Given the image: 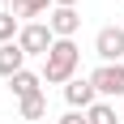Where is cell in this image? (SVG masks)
Masks as SVG:
<instances>
[{"label": "cell", "mask_w": 124, "mask_h": 124, "mask_svg": "<svg viewBox=\"0 0 124 124\" xmlns=\"http://www.w3.org/2000/svg\"><path fill=\"white\" fill-rule=\"evenodd\" d=\"M17 111H22V120H43V116H47V94H30V99H22Z\"/></svg>", "instance_id": "30bf717a"}, {"label": "cell", "mask_w": 124, "mask_h": 124, "mask_svg": "<svg viewBox=\"0 0 124 124\" xmlns=\"http://www.w3.org/2000/svg\"><path fill=\"white\" fill-rule=\"evenodd\" d=\"M94 56H99V64H124V30L120 26H103L94 34Z\"/></svg>", "instance_id": "3957f363"}, {"label": "cell", "mask_w": 124, "mask_h": 124, "mask_svg": "<svg viewBox=\"0 0 124 124\" xmlns=\"http://www.w3.org/2000/svg\"><path fill=\"white\" fill-rule=\"evenodd\" d=\"M51 4H56V9H77L81 0H51Z\"/></svg>", "instance_id": "5bb4252c"}, {"label": "cell", "mask_w": 124, "mask_h": 124, "mask_svg": "<svg viewBox=\"0 0 124 124\" xmlns=\"http://www.w3.org/2000/svg\"><path fill=\"white\" fill-rule=\"evenodd\" d=\"M86 120H90V124H124L120 116H116V107H111L107 99H99V103H94V107L86 111Z\"/></svg>", "instance_id": "8fae6325"}, {"label": "cell", "mask_w": 124, "mask_h": 124, "mask_svg": "<svg viewBox=\"0 0 124 124\" xmlns=\"http://www.w3.org/2000/svg\"><path fill=\"white\" fill-rule=\"evenodd\" d=\"M9 90L17 94V103H22V99H30V94H43V77H39V73H30V69H22V73L9 81Z\"/></svg>", "instance_id": "9c48e42d"}, {"label": "cell", "mask_w": 124, "mask_h": 124, "mask_svg": "<svg viewBox=\"0 0 124 124\" xmlns=\"http://www.w3.org/2000/svg\"><path fill=\"white\" fill-rule=\"evenodd\" d=\"M17 34H22V22H17L9 9H0V47H4V43H17Z\"/></svg>", "instance_id": "7c38bea8"}, {"label": "cell", "mask_w": 124, "mask_h": 124, "mask_svg": "<svg viewBox=\"0 0 124 124\" xmlns=\"http://www.w3.org/2000/svg\"><path fill=\"white\" fill-rule=\"evenodd\" d=\"M51 9H56L51 0H9V13H13L22 26H26V22H39V17H47Z\"/></svg>", "instance_id": "52a82bcc"}, {"label": "cell", "mask_w": 124, "mask_h": 124, "mask_svg": "<svg viewBox=\"0 0 124 124\" xmlns=\"http://www.w3.org/2000/svg\"><path fill=\"white\" fill-rule=\"evenodd\" d=\"M51 43H56V34H51L47 22H26L22 34H17V47L26 51V60H30V56H47Z\"/></svg>", "instance_id": "7a4b0ae2"}, {"label": "cell", "mask_w": 124, "mask_h": 124, "mask_svg": "<svg viewBox=\"0 0 124 124\" xmlns=\"http://www.w3.org/2000/svg\"><path fill=\"white\" fill-rule=\"evenodd\" d=\"M47 26L56 39H77V30H81V13L77 9H51L47 13Z\"/></svg>", "instance_id": "8992f818"}, {"label": "cell", "mask_w": 124, "mask_h": 124, "mask_svg": "<svg viewBox=\"0 0 124 124\" xmlns=\"http://www.w3.org/2000/svg\"><path fill=\"white\" fill-rule=\"evenodd\" d=\"M77 69H81V47H77L73 39H56V43H51V51L47 56H43V86H69V81H73L77 77Z\"/></svg>", "instance_id": "6da1fadb"}, {"label": "cell", "mask_w": 124, "mask_h": 124, "mask_svg": "<svg viewBox=\"0 0 124 124\" xmlns=\"http://www.w3.org/2000/svg\"><path fill=\"white\" fill-rule=\"evenodd\" d=\"M64 103H69V111H90L94 103H99V90L90 77H73L69 86H64Z\"/></svg>", "instance_id": "5b68a950"}, {"label": "cell", "mask_w": 124, "mask_h": 124, "mask_svg": "<svg viewBox=\"0 0 124 124\" xmlns=\"http://www.w3.org/2000/svg\"><path fill=\"white\" fill-rule=\"evenodd\" d=\"M22 69H26V51L17 47V43H4V47H0V77H4V81H13Z\"/></svg>", "instance_id": "ba28073f"}, {"label": "cell", "mask_w": 124, "mask_h": 124, "mask_svg": "<svg viewBox=\"0 0 124 124\" xmlns=\"http://www.w3.org/2000/svg\"><path fill=\"white\" fill-rule=\"evenodd\" d=\"M56 124H90V120H86V111H64Z\"/></svg>", "instance_id": "4fadbf2b"}, {"label": "cell", "mask_w": 124, "mask_h": 124, "mask_svg": "<svg viewBox=\"0 0 124 124\" xmlns=\"http://www.w3.org/2000/svg\"><path fill=\"white\" fill-rule=\"evenodd\" d=\"M94 90H99V99H124V64H99L94 73H90Z\"/></svg>", "instance_id": "277c9868"}]
</instances>
